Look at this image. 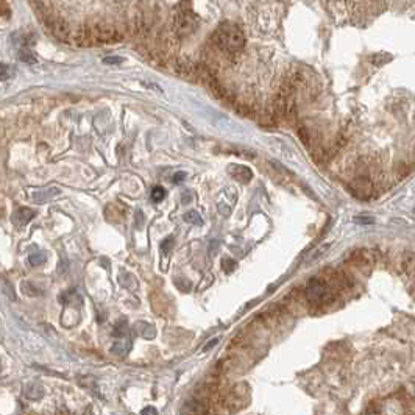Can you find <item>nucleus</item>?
I'll use <instances>...</instances> for the list:
<instances>
[{
  "label": "nucleus",
  "mask_w": 415,
  "mask_h": 415,
  "mask_svg": "<svg viewBox=\"0 0 415 415\" xmlns=\"http://www.w3.org/2000/svg\"><path fill=\"white\" fill-rule=\"evenodd\" d=\"M184 220L192 225H203V219L197 211H188L184 214Z\"/></svg>",
  "instance_id": "nucleus-16"
},
{
  "label": "nucleus",
  "mask_w": 415,
  "mask_h": 415,
  "mask_svg": "<svg viewBox=\"0 0 415 415\" xmlns=\"http://www.w3.org/2000/svg\"><path fill=\"white\" fill-rule=\"evenodd\" d=\"M228 170L231 172V175L236 178V180H239L240 183H248L252 180V170L248 169V167H245V165H240V164H233V165H230V167H228Z\"/></svg>",
  "instance_id": "nucleus-10"
},
{
  "label": "nucleus",
  "mask_w": 415,
  "mask_h": 415,
  "mask_svg": "<svg viewBox=\"0 0 415 415\" xmlns=\"http://www.w3.org/2000/svg\"><path fill=\"white\" fill-rule=\"evenodd\" d=\"M348 262L368 275L376 262V255L373 250H368V248H356V250H353L348 255Z\"/></svg>",
  "instance_id": "nucleus-6"
},
{
  "label": "nucleus",
  "mask_w": 415,
  "mask_h": 415,
  "mask_svg": "<svg viewBox=\"0 0 415 415\" xmlns=\"http://www.w3.org/2000/svg\"><path fill=\"white\" fill-rule=\"evenodd\" d=\"M122 61H123V59L119 58V56H108V58L103 59V63H105V64H120Z\"/></svg>",
  "instance_id": "nucleus-21"
},
{
  "label": "nucleus",
  "mask_w": 415,
  "mask_h": 415,
  "mask_svg": "<svg viewBox=\"0 0 415 415\" xmlns=\"http://www.w3.org/2000/svg\"><path fill=\"white\" fill-rule=\"evenodd\" d=\"M217 342H219V339H214L213 342H210V343H206V347L203 348V351H208V350H210V348H213V347H214V345H216Z\"/></svg>",
  "instance_id": "nucleus-27"
},
{
  "label": "nucleus",
  "mask_w": 415,
  "mask_h": 415,
  "mask_svg": "<svg viewBox=\"0 0 415 415\" xmlns=\"http://www.w3.org/2000/svg\"><path fill=\"white\" fill-rule=\"evenodd\" d=\"M367 415H379V413H378V412H375V410H370Z\"/></svg>",
  "instance_id": "nucleus-29"
},
{
  "label": "nucleus",
  "mask_w": 415,
  "mask_h": 415,
  "mask_svg": "<svg viewBox=\"0 0 415 415\" xmlns=\"http://www.w3.org/2000/svg\"><path fill=\"white\" fill-rule=\"evenodd\" d=\"M17 56H19L20 61H24V63H27V64L36 63V56H34V53H33L30 49H27V47H22V49H20L19 53H17Z\"/></svg>",
  "instance_id": "nucleus-15"
},
{
  "label": "nucleus",
  "mask_w": 415,
  "mask_h": 415,
  "mask_svg": "<svg viewBox=\"0 0 415 415\" xmlns=\"http://www.w3.org/2000/svg\"><path fill=\"white\" fill-rule=\"evenodd\" d=\"M351 191L359 198H368L373 194V183L367 177H359V178H356L355 181H353Z\"/></svg>",
  "instance_id": "nucleus-9"
},
{
  "label": "nucleus",
  "mask_w": 415,
  "mask_h": 415,
  "mask_svg": "<svg viewBox=\"0 0 415 415\" xmlns=\"http://www.w3.org/2000/svg\"><path fill=\"white\" fill-rule=\"evenodd\" d=\"M355 222H358V223H361V225H371L373 222V217H367V216H361V217H356L355 219Z\"/></svg>",
  "instance_id": "nucleus-22"
},
{
  "label": "nucleus",
  "mask_w": 415,
  "mask_h": 415,
  "mask_svg": "<svg viewBox=\"0 0 415 415\" xmlns=\"http://www.w3.org/2000/svg\"><path fill=\"white\" fill-rule=\"evenodd\" d=\"M184 415H208V409L203 403L191 400L184 404Z\"/></svg>",
  "instance_id": "nucleus-11"
},
{
  "label": "nucleus",
  "mask_w": 415,
  "mask_h": 415,
  "mask_svg": "<svg viewBox=\"0 0 415 415\" xmlns=\"http://www.w3.org/2000/svg\"><path fill=\"white\" fill-rule=\"evenodd\" d=\"M211 44L222 49L228 55L236 56L245 49V34L237 25L222 24L211 36Z\"/></svg>",
  "instance_id": "nucleus-1"
},
{
  "label": "nucleus",
  "mask_w": 415,
  "mask_h": 415,
  "mask_svg": "<svg viewBox=\"0 0 415 415\" xmlns=\"http://www.w3.org/2000/svg\"><path fill=\"white\" fill-rule=\"evenodd\" d=\"M174 245V239L172 237H167L165 240H162V244H161V248H162V252L164 253H167L169 250H170V247Z\"/></svg>",
  "instance_id": "nucleus-20"
},
{
  "label": "nucleus",
  "mask_w": 415,
  "mask_h": 415,
  "mask_svg": "<svg viewBox=\"0 0 415 415\" xmlns=\"http://www.w3.org/2000/svg\"><path fill=\"white\" fill-rule=\"evenodd\" d=\"M44 24L47 27V30L59 41L63 43H71L72 44V34L74 30L71 28L69 22L63 17V16H56L52 11L49 14L44 16Z\"/></svg>",
  "instance_id": "nucleus-5"
},
{
  "label": "nucleus",
  "mask_w": 415,
  "mask_h": 415,
  "mask_svg": "<svg viewBox=\"0 0 415 415\" xmlns=\"http://www.w3.org/2000/svg\"><path fill=\"white\" fill-rule=\"evenodd\" d=\"M33 217H34V211L28 210V208H20V210H17L16 214L13 216V220L16 225L22 226V225L28 223Z\"/></svg>",
  "instance_id": "nucleus-12"
},
{
  "label": "nucleus",
  "mask_w": 415,
  "mask_h": 415,
  "mask_svg": "<svg viewBox=\"0 0 415 415\" xmlns=\"http://www.w3.org/2000/svg\"><path fill=\"white\" fill-rule=\"evenodd\" d=\"M164 197H165V189L161 188V186H155V188L152 189V198H153V201L158 203V201H161Z\"/></svg>",
  "instance_id": "nucleus-19"
},
{
  "label": "nucleus",
  "mask_w": 415,
  "mask_h": 415,
  "mask_svg": "<svg viewBox=\"0 0 415 415\" xmlns=\"http://www.w3.org/2000/svg\"><path fill=\"white\" fill-rule=\"evenodd\" d=\"M172 27L180 38L189 36L198 28V17L191 10V4H178V10L174 14Z\"/></svg>",
  "instance_id": "nucleus-3"
},
{
  "label": "nucleus",
  "mask_w": 415,
  "mask_h": 415,
  "mask_svg": "<svg viewBox=\"0 0 415 415\" xmlns=\"http://www.w3.org/2000/svg\"><path fill=\"white\" fill-rule=\"evenodd\" d=\"M413 267H415V255L410 253V252H406V253L401 256V270L410 272Z\"/></svg>",
  "instance_id": "nucleus-14"
},
{
  "label": "nucleus",
  "mask_w": 415,
  "mask_h": 415,
  "mask_svg": "<svg viewBox=\"0 0 415 415\" xmlns=\"http://www.w3.org/2000/svg\"><path fill=\"white\" fill-rule=\"evenodd\" d=\"M297 131H298V136H300L301 142L306 145V147H309V145H310V133L307 131V128L303 127V125H300V127L297 128Z\"/></svg>",
  "instance_id": "nucleus-18"
},
{
  "label": "nucleus",
  "mask_w": 415,
  "mask_h": 415,
  "mask_svg": "<svg viewBox=\"0 0 415 415\" xmlns=\"http://www.w3.org/2000/svg\"><path fill=\"white\" fill-rule=\"evenodd\" d=\"M172 67L180 77H183L186 80H198V74H197L198 64L194 63V61L189 58H174Z\"/></svg>",
  "instance_id": "nucleus-7"
},
{
  "label": "nucleus",
  "mask_w": 415,
  "mask_h": 415,
  "mask_svg": "<svg viewBox=\"0 0 415 415\" xmlns=\"http://www.w3.org/2000/svg\"><path fill=\"white\" fill-rule=\"evenodd\" d=\"M141 415H159V413H158V409H156V407L149 406V407H144V409H142Z\"/></svg>",
  "instance_id": "nucleus-23"
},
{
  "label": "nucleus",
  "mask_w": 415,
  "mask_h": 415,
  "mask_svg": "<svg viewBox=\"0 0 415 415\" xmlns=\"http://www.w3.org/2000/svg\"><path fill=\"white\" fill-rule=\"evenodd\" d=\"M72 44L78 46V47H91V46H97L92 31H91V25L89 24H81L78 27L74 28V34H72Z\"/></svg>",
  "instance_id": "nucleus-8"
},
{
  "label": "nucleus",
  "mask_w": 415,
  "mask_h": 415,
  "mask_svg": "<svg viewBox=\"0 0 415 415\" xmlns=\"http://www.w3.org/2000/svg\"><path fill=\"white\" fill-rule=\"evenodd\" d=\"M46 258H47V256H46L44 252H36V253H31V255H30L28 261H30L31 265H41V264H44Z\"/></svg>",
  "instance_id": "nucleus-17"
},
{
  "label": "nucleus",
  "mask_w": 415,
  "mask_h": 415,
  "mask_svg": "<svg viewBox=\"0 0 415 415\" xmlns=\"http://www.w3.org/2000/svg\"><path fill=\"white\" fill-rule=\"evenodd\" d=\"M186 178V174L184 172H178L175 177H174V183H180L181 180H184Z\"/></svg>",
  "instance_id": "nucleus-26"
},
{
  "label": "nucleus",
  "mask_w": 415,
  "mask_h": 415,
  "mask_svg": "<svg viewBox=\"0 0 415 415\" xmlns=\"http://www.w3.org/2000/svg\"><path fill=\"white\" fill-rule=\"evenodd\" d=\"M43 395H44V389L39 384H31L25 389V397L28 400H39L43 398Z\"/></svg>",
  "instance_id": "nucleus-13"
},
{
  "label": "nucleus",
  "mask_w": 415,
  "mask_h": 415,
  "mask_svg": "<svg viewBox=\"0 0 415 415\" xmlns=\"http://www.w3.org/2000/svg\"><path fill=\"white\" fill-rule=\"evenodd\" d=\"M304 297L309 303L322 306L326 303H331L334 300V290L325 280L322 278H313L309 280L304 289Z\"/></svg>",
  "instance_id": "nucleus-4"
},
{
  "label": "nucleus",
  "mask_w": 415,
  "mask_h": 415,
  "mask_svg": "<svg viewBox=\"0 0 415 415\" xmlns=\"http://www.w3.org/2000/svg\"><path fill=\"white\" fill-rule=\"evenodd\" d=\"M8 75H10V74H8V66L2 63V81H5V80L8 78Z\"/></svg>",
  "instance_id": "nucleus-25"
},
{
  "label": "nucleus",
  "mask_w": 415,
  "mask_h": 415,
  "mask_svg": "<svg viewBox=\"0 0 415 415\" xmlns=\"http://www.w3.org/2000/svg\"><path fill=\"white\" fill-rule=\"evenodd\" d=\"M91 25V31L94 36L95 44H114L119 43L123 38V30L111 20H94Z\"/></svg>",
  "instance_id": "nucleus-2"
},
{
  "label": "nucleus",
  "mask_w": 415,
  "mask_h": 415,
  "mask_svg": "<svg viewBox=\"0 0 415 415\" xmlns=\"http://www.w3.org/2000/svg\"><path fill=\"white\" fill-rule=\"evenodd\" d=\"M413 290H415V280H413Z\"/></svg>",
  "instance_id": "nucleus-30"
},
{
  "label": "nucleus",
  "mask_w": 415,
  "mask_h": 415,
  "mask_svg": "<svg viewBox=\"0 0 415 415\" xmlns=\"http://www.w3.org/2000/svg\"><path fill=\"white\" fill-rule=\"evenodd\" d=\"M0 7H2V10H4L2 14H4V17H5V16L8 14V11H10V10H8V5H7L5 2H0Z\"/></svg>",
  "instance_id": "nucleus-28"
},
{
  "label": "nucleus",
  "mask_w": 415,
  "mask_h": 415,
  "mask_svg": "<svg viewBox=\"0 0 415 415\" xmlns=\"http://www.w3.org/2000/svg\"><path fill=\"white\" fill-rule=\"evenodd\" d=\"M222 265H223V268H225L226 272H231V270H233V267H234L236 264H234V262H233L231 259H225Z\"/></svg>",
  "instance_id": "nucleus-24"
}]
</instances>
